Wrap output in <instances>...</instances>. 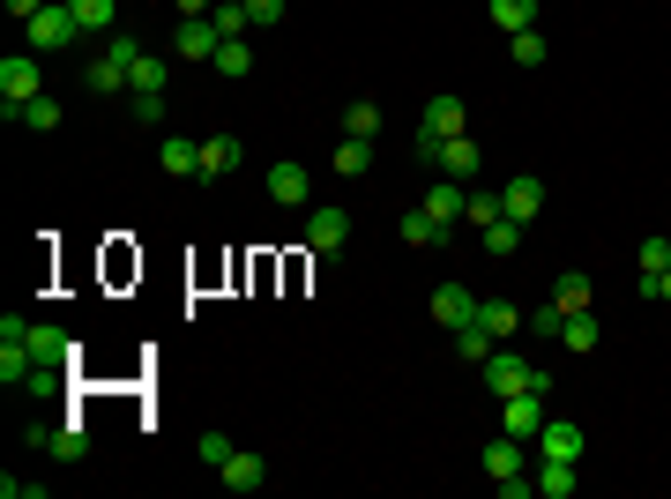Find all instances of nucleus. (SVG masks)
Listing matches in <instances>:
<instances>
[{"instance_id":"obj_1","label":"nucleus","mask_w":671,"mask_h":499,"mask_svg":"<svg viewBox=\"0 0 671 499\" xmlns=\"http://www.w3.org/2000/svg\"><path fill=\"white\" fill-rule=\"evenodd\" d=\"M23 38H31V52H38V60H52V52H75V45H83V23H75V0H45L38 15L23 23Z\"/></svg>"},{"instance_id":"obj_2","label":"nucleus","mask_w":671,"mask_h":499,"mask_svg":"<svg viewBox=\"0 0 671 499\" xmlns=\"http://www.w3.org/2000/svg\"><path fill=\"white\" fill-rule=\"evenodd\" d=\"M31 97H45L38 52H31V60H15V52H8V60H0V120H23V105H31Z\"/></svg>"},{"instance_id":"obj_3","label":"nucleus","mask_w":671,"mask_h":499,"mask_svg":"<svg viewBox=\"0 0 671 499\" xmlns=\"http://www.w3.org/2000/svg\"><path fill=\"white\" fill-rule=\"evenodd\" d=\"M552 417V395H538V388H522V395H507L501 403V432H515V440H538Z\"/></svg>"},{"instance_id":"obj_4","label":"nucleus","mask_w":671,"mask_h":499,"mask_svg":"<svg viewBox=\"0 0 671 499\" xmlns=\"http://www.w3.org/2000/svg\"><path fill=\"white\" fill-rule=\"evenodd\" d=\"M216 45H224V31H216L210 15H179V31H172V60H216Z\"/></svg>"},{"instance_id":"obj_5","label":"nucleus","mask_w":671,"mask_h":499,"mask_svg":"<svg viewBox=\"0 0 671 499\" xmlns=\"http://www.w3.org/2000/svg\"><path fill=\"white\" fill-rule=\"evenodd\" d=\"M582 425L575 417H545V432H538V462H582Z\"/></svg>"},{"instance_id":"obj_6","label":"nucleus","mask_w":671,"mask_h":499,"mask_svg":"<svg viewBox=\"0 0 671 499\" xmlns=\"http://www.w3.org/2000/svg\"><path fill=\"white\" fill-rule=\"evenodd\" d=\"M462 202H470V187H462V179H440V171H433V194H425V216H433V224H440V231H456L462 224Z\"/></svg>"},{"instance_id":"obj_7","label":"nucleus","mask_w":671,"mask_h":499,"mask_svg":"<svg viewBox=\"0 0 671 499\" xmlns=\"http://www.w3.org/2000/svg\"><path fill=\"white\" fill-rule=\"evenodd\" d=\"M433 171H440V179H462V187H470V179L485 171V157H478V142H470V134H448V142H440V157H433Z\"/></svg>"},{"instance_id":"obj_8","label":"nucleus","mask_w":671,"mask_h":499,"mask_svg":"<svg viewBox=\"0 0 671 499\" xmlns=\"http://www.w3.org/2000/svg\"><path fill=\"white\" fill-rule=\"evenodd\" d=\"M433 321L448 335L470 329V321H478V292H470V284H440V292H433Z\"/></svg>"},{"instance_id":"obj_9","label":"nucleus","mask_w":671,"mask_h":499,"mask_svg":"<svg viewBox=\"0 0 671 499\" xmlns=\"http://www.w3.org/2000/svg\"><path fill=\"white\" fill-rule=\"evenodd\" d=\"M530 380H538V366H522V358H507V351H493V358H485V388H493V403L522 395Z\"/></svg>"},{"instance_id":"obj_10","label":"nucleus","mask_w":671,"mask_h":499,"mask_svg":"<svg viewBox=\"0 0 671 499\" xmlns=\"http://www.w3.org/2000/svg\"><path fill=\"white\" fill-rule=\"evenodd\" d=\"M538 209H545V179H530V171H522V179H507V187H501V216L530 224Z\"/></svg>"},{"instance_id":"obj_11","label":"nucleus","mask_w":671,"mask_h":499,"mask_svg":"<svg viewBox=\"0 0 671 499\" xmlns=\"http://www.w3.org/2000/svg\"><path fill=\"white\" fill-rule=\"evenodd\" d=\"M269 194H276L284 209H298L306 194H314V171L298 165V157H284V165H269Z\"/></svg>"},{"instance_id":"obj_12","label":"nucleus","mask_w":671,"mask_h":499,"mask_svg":"<svg viewBox=\"0 0 671 499\" xmlns=\"http://www.w3.org/2000/svg\"><path fill=\"white\" fill-rule=\"evenodd\" d=\"M343 239H351V216H343V209H314V216H306V247L314 253H336Z\"/></svg>"},{"instance_id":"obj_13","label":"nucleus","mask_w":671,"mask_h":499,"mask_svg":"<svg viewBox=\"0 0 671 499\" xmlns=\"http://www.w3.org/2000/svg\"><path fill=\"white\" fill-rule=\"evenodd\" d=\"M157 165H165L172 179H202V142H187V134H165V142H157Z\"/></svg>"},{"instance_id":"obj_14","label":"nucleus","mask_w":671,"mask_h":499,"mask_svg":"<svg viewBox=\"0 0 671 499\" xmlns=\"http://www.w3.org/2000/svg\"><path fill=\"white\" fill-rule=\"evenodd\" d=\"M216 477H224V492H261V485H269V462H261V455H247V448H239V455L224 462Z\"/></svg>"},{"instance_id":"obj_15","label":"nucleus","mask_w":671,"mask_h":499,"mask_svg":"<svg viewBox=\"0 0 671 499\" xmlns=\"http://www.w3.org/2000/svg\"><path fill=\"white\" fill-rule=\"evenodd\" d=\"M239 157H247V150H239V134H210V142H202V179H232Z\"/></svg>"},{"instance_id":"obj_16","label":"nucleus","mask_w":671,"mask_h":499,"mask_svg":"<svg viewBox=\"0 0 671 499\" xmlns=\"http://www.w3.org/2000/svg\"><path fill=\"white\" fill-rule=\"evenodd\" d=\"M83 83L97 90V97H113V90H127V60L113 52V45H105V52H97V60L83 68Z\"/></svg>"},{"instance_id":"obj_17","label":"nucleus","mask_w":671,"mask_h":499,"mask_svg":"<svg viewBox=\"0 0 671 499\" xmlns=\"http://www.w3.org/2000/svg\"><path fill=\"white\" fill-rule=\"evenodd\" d=\"M478 329L493 335V343H507V335H522V313L507 298H478Z\"/></svg>"},{"instance_id":"obj_18","label":"nucleus","mask_w":671,"mask_h":499,"mask_svg":"<svg viewBox=\"0 0 671 499\" xmlns=\"http://www.w3.org/2000/svg\"><path fill=\"white\" fill-rule=\"evenodd\" d=\"M31 358H38V366H68V358H75V343H68L60 329H45V321H31Z\"/></svg>"},{"instance_id":"obj_19","label":"nucleus","mask_w":671,"mask_h":499,"mask_svg":"<svg viewBox=\"0 0 671 499\" xmlns=\"http://www.w3.org/2000/svg\"><path fill=\"white\" fill-rule=\"evenodd\" d=\"M575 470L582 462H538V499H575V485H582Z\"/></svg>"},{"instance_id":"obj_20","label":"nucleus","mask_w":671,"mask_h":499,"mask_svg":"<svg viewBox=\"0 0 671 499\" xmlns=\"http://www.w3.org/2000/svg\"><path fill=\"white\" fill-rule=\"evenodd\" d=\"M425 127H433L440 142H448V134H462V127H470V112H462V97H448V90H440V97L425 105Z\"/></svg>"},{"instance_id":"obj_21","label":"nucleus","mask_w":671,"mask_h":499,"mask_svg":"<svg viewBox=\"0 0 671 499\" xmlns=\"http://www.w3.org/2000/svg\"><path fill=\"white\" fill-rule=\"evenodd\" d=\"M515 470H530V455H522V440H515V432H501V440L485 448V477H515Z\"/></svg>"},{"instance_id":"obj_22","label":"nucleus","mask_w":671,"mask_h":499,"mask_svg":"<svg viewBox=\"0 0 671 499\" xmlns=\"http://www.w3.org/2000/svg\"><path fill=\"white\" fill-rule=\"evenodd\" d=\"M336 127H343L351 142H374V134H380V105H374V97H358V105H343V120H336Z\"/></svg>"},{"instance_id":"obj_23","label":"nucleus","mask_w":671,"mask_h":499,"mask_svg":"<svg viewBox=\"0 0 671 499\" xmlns=\"http://www.w3.org/2000/svg\"><path fill=\"white\" fill-rule=\"evenodd\" d=\"M493 31H538V0H493Z\"/></svg>"},{"instance_id":"obj_24","label":"nucleus","mask_w":671,"mask_h":499,"mask_svg":"<svg viewBox=\"0 0 671 499\" xmlns=\"http://www.w3.org/2000/svg\"><path fill=\"white\" fill-rule=\"evenodd\" d=\"M75 23H83V38H105L120 23V0H75Z\"/></svg>"},{"instance_id":"obj_25","label":"nucleus","mask_w":671,"mask_h":499,"mask_svg":"<svg viewBox=\"0 0 671 499\" xmlns=\"http://www.w3.org/2000/svg\"><path fill=\"white\" fill-rule=\"evenodd\" d=\"M52 455L68 462V470H75V462H90V432H83V417H68V425L52 432Z\"/></svg>"},{"instance_id":"obj_26","label":"nucleus","mask_w":671,"mask_h":499,"mask_svg":"<svg viewBox=\"0 0 671 499\" xmlns=\"http://www.w3.org/2000/svg\"><path fill=\"white\" fill-rule=\"evenodd\" d=\"M210 68L239 83V75H254V45H247V38H224V45H216V60H210Z\"/></svg>"},{"instance_id":"obj_27","label":"nucleus","mask_w":671,"mask_h":499,"mask_svg":"<svg viewBox=\"0 0 671 499\" xmlns=\"http://www.w3.org/2000/svg\"><path fill=\"white\" fill-rule=\"evenodd\" d=\"M552 306H560V313H589V276L582 269H567V276L552 284Z\"/></svg>"},{"instance_id":"obj_28","label":"nucleus","mask_w":671,"mask_h":499,"mask_svg":"<svg viewBox=\"0 0 671 499\" xmlns=\"http://www.w3.org/2000/svg\"><path fill=\"white\" fill-rule=\"evenodd\" d=\"M336 171H343V179H366V171H374V142H351V134H343V142H336Z\"/></svg>"},{"instance_id":"obj_29","label":"nucleus","mask_w":671,"mask_h":499,"mask_svg":"<svg viewBox=\"0 0 671 499\" xmlns=\"http://www.w3.org/2000/svg\"><path fill=\"white\" fill-rule=\"evenodd\" d=\"M493 216H501V187H470V202H462V224H478V231H485Z\"/></svg>"},{"instance_id":"obj_30","label":"nucleus","mask_w":671,"mask_h":499,"mask_svg":"<svg viewBox=\"0 0 671 499\" xmlns=\"http://www.w3.org/2000/svg\"><path fill=\"white\" fill-rule=\"evenodd\" d=\"M165 60H150V52H134V60H127V90H165Z\"/></svg>"},{"instance_id":"obj_31","label":"nucleus","mask_w":671,"mask_h":499,"mask_svg":"<svg viewBox=\"0 0 671 499\" xmlns=\"http://www.w3.org/2000/svg\"><path fill=\"white\" fill-rule=\"evenodd\" d=\"M23 127H31V134H52V127H60V97H52V90L31 97V105H23Z\"/></svg>"},{"instance_id":"obj_32","label":"nucleus","mask_w":671,"mask_h":499,"mask_svg":"<svg viewBox=\"0 0 671 499\" xmlns=\"http://www.w3.org/2000/svg\"><path fill=\"white\" fill-rule=\"evenodd\" d=\"M560 343H567V351H597V313H567V321H560Z\"/></svg>"},{"instance_id":"obj_33","label":"nucleus","mask_w":671,"mask_h":499,"mask_svg":"<svg viewBox=\"0 0 671 499\" xmlns=\"http://www.w3.org/2000/svg\"><path fill=\"white\" fill-rule=\"evenodd\" d=\"M440 239H448V231H440L425 209H411V216H403V247H440Z\"/></svg>"},{"instance_id":"obj_34","label":"nucleus","mask_w":671,"mask_h":499,"mask_svg":"<svg viewBox=\"0 0 671 499\" xmlns=\"http://www.w3.org/2000/svg\"><path fill=\"white\" fill-rule=\"evenodd\" d=\"M210 23L224 31V38H247V0H216V8H210Z\"/></svg>"},{"instance_id":"obj_35","label":"nucleus","mask_w":671,"mask_h":499,"mask_svg":"<svg viewBox=\"0 0 671 499\" xmlns=\"http://www.w3.org/2000/svg\"><path fill=\"white\" fill-rule=\"evenodd\" d=\"M456 351L470 358V366H485V358H493V335H485L478 321H470V329H456Z\"/></svg>"},{"instance_id":"obj_36","label":"nucleus","mask_w":671,"mask_h":499,"mask_svg":"<svg viewBox=\"0 0 671 499\" xmlns=\"http://www.w3.org/2000/svg\"><path fill=\"white\" fill-rule=\"evenodd\" d=\"M485 247H493V253H515V247H522V224H515V216H493V224H485Z\"/></svg>"},{"instance_id":"obj_37","label":"nucleus","mask_w":671,"mask_h":499,"mask_svg":"<svg viewBox=\"0 0 671 499\" xmlns=\"http://www.w3.org/2000/svg\"><path fill=\"white\" fill-rule=\"evenodd\" d=\"M195 455L210 462V470H224V462L239 455V448H232V432H202V440H195Z\"/></svg>"},{"instance_id":"obj_38","label":"nucleus","mask_w":671,"mask_h":499,"mask_svg":"<svg viewBox=\"0 0 671 499\" xmlns=\"http://www.w3.org/2000/svg\"><path fill=\"white\" fill-rule=\"evenodd\" d=\"M134 127H165V90H134Z\"/></svg>"},{"instance_id":"obj_39","label":"nucleus","mask_w":671,"mask_h":499,"mask_svg":"<svg viewBox=\"0 0 671 499\" xmlns=\"http://www.w3.org/2000/svg\"><path fill=\"white\" fill-rule=\"evenodd\" d=\"M507 52H515V68H538V60H545V38H538V31H515Z\"/></svg>"},{"instance_id":"obj_40","label":"nucleus","mask_w":671,"mask_h":499,"mask_svg":"<svg viewBox=\"0 0 671 499\" xmlns=\"http://www.w3.org/2000/svg\"><path fill=\"white\" fill-rule=\"evenodd\" d=\"M671 269V239H641V276H664Z\"/></svg>"},{"instance_id":"obj_41","label":"nucleus","mask_w":671,"mask_h":499,"mask_svg":"<svg viewBox=\"0 0 671 499\" xmlns=\"http://www.w3.org/2000/svg\"><path fill=\"white\" fill-rule=\"evenodd\" d=\"M560 321H567L560 306H538V313H522V329H530V335H560Z\"/></svg>"},{"instance_id":"obj_42","label":"nucleus","mask_w":671,"mask_h":499,"mask_svg":"<svg viewBox=\"0 0 671 499\" xmlns=\"http://www.w3.org/2000/svg\"><path fill=\"white\" fill-rule=\"evenodd\" d=\"M247 23H254V31H269V23H284V0H247Z\"/></svg>"},{"instance_id":"obj_43","label":"nucleus","mask_w":671,"mask_h":499,"mask_svg":"<svg viewBox=\"0 0 671 499\" xmlns=\"http://www.w3.org/2000/svg\"><path fill=\"white\" fill-rule=\"evenodd\" d=\"M38 8H45V0H8V15H15V23H31Z\"/></svg>"},{"instance_id":"obj_44","label":"nucleus","mask_w":671,"mask_h":499,"mask_svg":"<svg viewBox=\"0 0 671 499\" xmlns=\"http://www.w3.org/2000/svg\"><path fill=\"white\" fill-rule=\"evenodd\" d=\"M216 0H179V15H210Z\"/></svg>"},{"instance_id":"obj_45","label":"nucleus","mask_w":671,"mask_h":499,"mask_svg":"<svg viewBox=\"0 0 671 499\" xmlns=\"http://www.w3.org/2000/svg\"><path fill=\"white\" fill-rule=\"evenodd\" d=\"M657 298H671V269H664V284H657Z\"/></svg>"}]
</instances>
